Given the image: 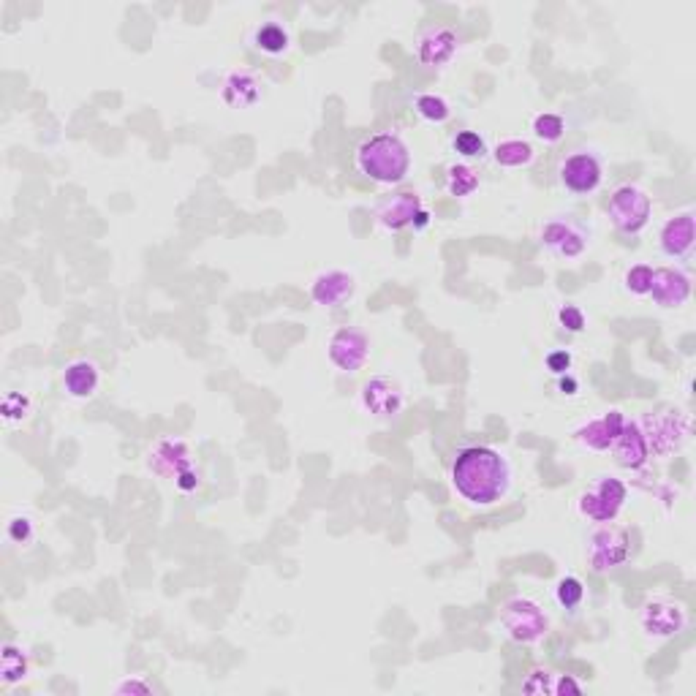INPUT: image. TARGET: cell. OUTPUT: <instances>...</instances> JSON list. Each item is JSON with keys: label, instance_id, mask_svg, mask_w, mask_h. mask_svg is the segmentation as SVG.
Here are the masks:
<instances>
[{"label": "cell", "instance_id": "60d3db41", "mask_svg": "<svg viewBox=\"0 0 696 696\" xmlns=\"http://www.w3.org/2000/svg\"><path fill=\"white\" fill-rule=\"evenodd\" d=\"M427 223H430V213H427L425 207H422V210H419V215L414 218V229H425Z\"/></svg>", "mask_w": 696, "mask_h": 696}, {"label": "cell", "instance_id": "3957f363", "mask_svg": "<svg viewBox=\"0 0 696 696\" xmlns=\"http://www.w3.org/2000/svg\"><path fill=\"white\" fill-rule=\"evenodd\" d=\"M639 430L648 441L650 455L656 457H672L675 452L683 449V444L691 435V416L680 408H669V411H658V414H648L639 419Z\"/></svg>", "mask_w": 696, "mask_h": 696}, {"label": "cell", "instance_id": "ba28073f", "mask_svg": "<svg viewBox=\"0 0 696 696\" xmlns=\"http://www.w3.org/2000/svg\"><path fill=\"white\" fill-rule=\"evenodd\" d=\"M626 495H629V490H626V484L620 482V479H615V476H599L593 482V487L580 495L577 509H580L582 517L607 525V522H612L620 514L623 503H626Z\"/></svg>", "mask_w": 696, "mask_h": 696}, {"label": "cell", "instance_id": "ab89813d", "mask_svg": "<svg viewBox=\"0 0 696 696\" xmlns=\"http://www.w3.org/2000/svg\"><path fill=\"white\" fill-rule=\"evenodd\" d=\"M558 389H561V395H569V397L577 395V389H580V381L566 373V376H561V381H558Z\"/></svg>", "mask_w": 696, "mask_h": 696}, {"label": "cell", "instance_id": "d590c367", "mask_svg": "<svg viewBox=\"0 0 696 696\" xmlns=\"http://www.w3.org/2000/svg\"><path fill=\"white\" fill-rule=\"evenodd\" d=\"M112 691H115V694H153L155 686L153 683H147V680H142V677H126V680H120Z\"/></svg>", "mask_w": 696, "mask_h": 696}, {"label": "cell", "instance_id": "74e56055", "mask_svg": "<svg viewBox=\"0 0 696 696\" xmlns=\"http://www.w3.org/2000/svg\"><path fill=\"white\" fill-rule=\"evenodd\" d=\"M552 694H582V683H577L571 675H555V686H552Z\"/></svg>", "mask_w": 696, "mask_h": 696}, {"label": "cell", "instance_id": "f35d334b", "mask_svg": "<svg viewBox=\"0 0 696 696\" xmlns=\"http://www.w3.org/2000/svg\"><path fill=\"white\" fill-rule=\"evenodd\" d=\"M174 484H177V490H180V493H194L196 487H199V474H196V468L183 471V474L174 479Z\"/></svg>", "mask_w": 696, "mask_h": 696}, {"label": "cell", "instance_id": "277c9868", "mask_svg": "<svg viewBox=\"0 0 696 696\" xmlns=\"http://www.w3.org/2000/svg\"><path fill=\"white\" fill-rule=\"evenodd\" d=\"M501 626L514 642L536 645V642H542L547 637L550 618H547V612H544L539 601L528 599V596H514V599L503 604Z\"/></svg>", "mask_w": 696, "mask_h": 696}, {"label": "cell", "instance_id": "484cf974", "mask_svg": "<svg viewBox=\"0 0 696 696\" xmlns=\"http://www.w3.org/2000/svg\"><path fill=\"white\" fill-rule=\"evenodd\" d=\"M531 131L544 145H558L566 136V120L561 115H555V112H539L533 117Z\"/></svg>", "mask_w": 696, "mask_h": 696}, {"label": "cell", "instance_id": "30bf717a", "mask_svg": "<svg viewBox=\"0 0 696 696\" xmlns=\"http://www.w3.org/2000/svg\"><path fill=\"white\" fill-rule=\"evenodd\" d=\"M327 357L340 373H357L370 359V338L357 327H340L329 338Z\"/></svg>", "mask_w": 696, "mask_h": 696}, {"label": "cell", "instance_id": "5b68a950", "mask_svg": "<svg viewBox=\"0 0 696 696\" xmlns=\"http://www.w3.org/2000/svg\"><path fill=\"white\" fill-rule=\"evenodd\" d=\"M542 248L555 259H580L582 253L588 251L590 232L588 226L577 221L574 215H555L542 226Z\"/></svg>", "mask_w": 696, "mask_h": 696}, {"label": "cell", "instance_id": "cb8c5ba5", "mask_svg": "<svg viewBox=\"0 0 696 696\" xmlns=\"http://www.w3.org/2000/svg\"><path fill=\"white\" fill-rule=\"evenodd\" d=\"M495 164L506 166V169H522L533 161V147L525 139H503L493 150Z\"/></svg>", "mask_w": 696, "mask_h": 696}, {"label": "cell", "instance_id": "5bb4252c", "mask_svg": "<svg viewBox=\"0 0 696 696\" xmlns=\"http://www.w3.org/2000/svg\"><path fill=\"white\" fill-rule=\"evenodd\" d=\"M658 245H661V253L669 256V259H691L696 245V226H694V213L686 210V213L672 215L664 229L658 234Z\"/></svg>", "mask_w": 696, "mask_h": 696}, {"label": "cell", "instance_id": "ac0fdd59", "mask_svg": "<svg viewBox=\"0 0 696 696\" xmlns=\"http://www.w3.org/2000/svg\"><path fill=\"white\" fill-rule=\"evenodd\" d=\"M403 392L397 384H392L389 378H370L368 384L362 387V406L365 411L378 419H392L403 411Z\"/></svg>", "mask_w": 696, "mask_h": 696}, {"label": "cell", "instance_id": "8d00e7d4", "mask_svg": "<svg viewBox=\"0 0 696 696\" xmlns=\"http://www.w3.org/2000/svg\"><path fill=\"white\" fill-rule=\"evenodd\" d=\"M544 362H547V370H552L555 376H566V373L571 370V362H574V359H571V354L566 351V348H561V351H552V354H547Z\"/></svg>", "mask_w": 696, "mask_h": 696}, {"label": "cell", "instance_id": "9c48e42d", "mask_svg": "<svg viewBox=\"0 0 696 696\" xmlns=\"http://www.w3.org/2000/svg\"><path fill=\"white\" fill-rule=\"evenodd\" d=\"M558 177H561V185L569 194H596L601 180H604V164H601V158L593 150H577L569 158H563Z\"/></svg>", "mask_w": 696, "mask_h": 696}, {"label": "cell", "instance_id": "7c38bea8", "mask_svg": "<svg viewBox=\"0 0 696 696\" xmlns=\"http://www.w3.org/2000/svg\"><path fill=\"white\" fill-rule=\"evenodd\" d=\"M650 300L658 308H680L691 297V275L680 267H658L653 270V283H650Z\"/></svg>", "mask_w": 696, "mask_h": 696}, {"label": "cell", "instance_id": "2e32d148", "mask_svg": "<svg viewBox=\"0 0 696 696\" xmlns=\"http://www.w3.org/2000/svg\"><path fill=\"white\" fill-rule=\"evenodd\" d=\"M357 291V281L343 270L321 272L319 278L310 286V297L319 308H343Z\"/></svg>", "mask_w": 696, "mask_h": 696}, {"label": "cell", "instance_id": "52a82bcc", "mask_svg": "<svg viewBox=\"0 0 696 696\" xmlns=\"http://www.w3.org/2000/svg\"><path fill=\"white\" fill-rule=\"evenodd\" d=\"M585 555H588V566L596 574L618 569V566L629 561L631 555L629 533L618 528V525L607 522V525H601L599 531L590 533L588 552Z\"/></svg>", "mask_w": 696, "mask_h": 696}, {"label": "cell", "instance_id": "9a60e30c", "mask_svg": "<svg viewBox=\"0 0 696 696\" xmlns=\"http://www.w3.org/2000/svg\"><path fill=\"white\" fill-rule=\"evenodd\" d=\"M460 49V39L452 28H427L416 41V60L425 68H444Z\"/></svg>", "mask_w": 696, "mask_h": 696}, {"label": "cell", "instance_id": "f1b7e54d", "mask_svg": "<svg viewBox=\"0 0 696 696\" xmlns=\"http://www.w3.org/2000/svg\"><path fill=\"white\" fill-rule=\"evenodd\" d=\"M653 270L656 267H650V264H634L623 275V289L629 291L631 297H648L650 283H653Z\"/></svg>", "mask_w": 696, "mask_h": 696}, {"label": "cell", "instance_id": "d4e9b609", "mask_svg": "<svg viewBox=\"0 0 696 696\" xmlns=\"http://www.w3.org/2000/svg\"><path fill=\"white\" fill-rule=\"evenodd\" d=\"M28 677V656L14 645H6L0 653V683L3 686H14L22 683Z\"/></svg>", "mask_w": 696, "mask_h": 696}, {"label": "cell", "instance_id": "83f0119b", "mask_svg": "<svg viewBox=\"0 0 696 696\" xmlns=\"http://www.w3.org/2000/svg\"><path fill=\"white\" fill-rule=\"evenodd\" d=\"M446 188H449V194L457 196V199H465V196H471L476 188H479V177H476V172L471 166L457 164L446 174Z\"/></svg>", "mask_w": 696, "mask_h": 696}, {"label": "cell", "instance_id": "44dd1931", "mask_svg": "<svg viewBox=\"0 0 696 696\" xmlns=\"http://www.w3.org/2000/svg\"><path fill=\"white\" fill-rule=\"evenodd\" d=\"M221 98L226 107L232 109H253L261 101L259 79L248 71H234L226 77L221 87Z\"/></svg>", "mask_w": 696, "mask_h": 696}, {"label": "cell", "instance_id": "ffe728a7", "mask_svg": "<svg viewBox=\"0 0 696 696\" xmlns=\"http://www.w3.org/2000/svg\"><path fill=\"white\" fill-rule=\"evenodd\" d=\"M422 210V202L416 194H397L378 207L376 223L384 232H400L406 226H414V218Z\"/></svg>", "mask_w": 696, "mask_h": 696}, {"label": "cell", "instance_id": "4dcf8cb0", "mask_svg": "<svg viewBox=\"0 0 696 696\" xmlns=\"http://www.w3.org/2000/svg\"><path fill=\"white\" fill-rule=\"evenodd\" d=\"M452 145H455V153L463 155V158H482L487 153V145L476 131H460Z\"/></svg>", "mask_w": 696, "mask_h": 696}, {"label": "cell", "instance_id": "8fae6325", "mask_svg": "<svg viewBox=\"0 0 696 696\" xmlns=\"http://www.w3.org/2000/svg\"><path fill=\"white\" fill-rule=\"evenodd\" d=\"M639 626L650 639H672L683 634L688 626V615L683 604L669 599L648 601L639 612Z\"/></svg>", "mask_w": 696, "mask_h": 696}, {"label": "cell", "instance_id": "e0dca14e", "mask_svg": "<svg viewBox=\"0 0 696 696\" xmlns=\"http://www.w3.org/2000/svg\"><path fill=\"white\" fill-rule=\"evenodd\" d=\"M623 425H626V416L620 411H607L604 416L590 419L577 430V444L582 449H588V452H609Z\"/></svg>", "mask_w": 696, "mask_h": 696}, {"label": "cell", "instance_id": "836d02e7", "mask_svg": "<svg viewBox=\"0 0 696 696\" xmlns=\"http://www.w3.org/2000/svg\"><path fill=\"white\" fill-rule=\"evenodd\" d=\"M6 533H9L11 542L20 544V547H25V544L33 542V536H36V528H33V522H30L28 517H14V520L9 522V528H6Z\"/></svg>", "mask_w": 696, "mask_h": 696}, {"label": "cell", "instance_id": "6da1fadb", "mask_svg": "<svg viewBox=\"0 0 696 696\" xmlns=\"http://www.w3.org/2000/svg\"><path fill=\"white\" fill-rule=\"evenodd\" d=\"M452 487L468 506L490 509L512 490V465L493 446H463L452 460Z\"/></svg>", "mask_w": 696, "mask_h": 696}, {"label": "cell", "instance_id": "603a6c76", "mask_svg": "<svg viewBox=\"0 0 696 696\" xmlns=\"http://www.w3.org/2000/svg\"><path fill=\"white\" fill-rule=\"evenodd\" d=\"M251 47L267 58H281L291 47L289 28L278 20H267L251 30Z\"/></svg>", "mask_w": 696, "mask_h": 696}, {"label": "cell", "instance_id": "1f68e13d", "mask_svg": "<svg viewBox=\"0 0 696 696\" xmlns=\"http://www.w3.org/2000/svg\"><path fill=\"white\" fill-rule=\"evenodd\" d=\"M30 411V400L20 392H9L3 400V419L6 422H22Z\"/></svg>", "mask_w": 696, "mask_h": 696}, {"label": "cell", "instance_id": "d6986e66", "mask_svg": "<svg viewBox=\"0 0 696 696\" xmlns=\"http://www.w3.org/2000/svg\"><path fill=\"white\" fill-rule=\"evenodd\" d=\"M612 455H615L618 465L629 468V471H639V468L648 465L650 449L645 435L639 430V422H629L626 419V425H623L620 435L615 438V444H612Z\"/></svg>", "mask_w": 696, "mask_h": 696}, {"label": "cell", "instance_id": "4fadbf2b", "mask_svg": "<svg viewBox=\"0 0 696 696\" xmlns=\"http://www.w3.org/2000/svg\"><path fill=\"white\" fill-rule=\"evenodd\" d=\"M147 468L164 479H177L183 471L194 468V457L180 438H161L147 455Z\"/></svg>", "mask_w": 696, "mask_h": 696}, {"label": "cell", "instance_id": "4316f807", "mask_svg": "<svg viewBox=\"0 0 696 696\" xmlns=\"http://www.w3.org/2000/svg\"><path fill=\"white\" fill-rule=\"evenodd\" d=\"M414 109L416 115L422 117V120H427V123H446V120L452 117L449 101L435 96V93H419V96L414 98Z\"/></svg>", "mask_w": 696, "mask_h": 696}, {"label": "cell", "instance_id": "7a4b0ae2", "mask_svg": "<svg viewBox=\"0 0 696 696\" xmlns=\"http://www.w3.org/2000/svg\"><path fill=\"white\" fill-rule=\"evenodd\" d=\"M354 164L359 174H365L373 183L397 185L406 180L408 169H411V150L397 131H381V134L368 136L357 147Z\"/></svg>", "mask_w": 696, "mask_h": 696}, {"label": "cell", "instance_id": "7402d4cb", "mask_svg": "<svg viewBox=\"0 0 696 696\" xmlns=\"http://www.w3.org/2000/svg\"><path fill=\"white\" fill-rule=\"evenodd\" d=\"M98 381H101V373H98L96 362L90 359H74L63 373V389L74 400H87L96 395Z\"/></svg>", "mask_w": 696, "mask_h": 696}, {"label": "cell", "instance_id": "d6a6232c", "mask_svg": "<svg viewBox=\"0 0 696 696\" xmlns=\"http://www.w3.org/2000/svg\"><path fill=\"white\" fill-rule=\"evenodd\" d=\"M552 686H555V675L547 672V669H536V672H531V677L522 683V691H525V694H552Z\"/></svg>", "mask_w": 696, "mask_h": 696}, {"label": "cell", "instance_id": "e575fe53", "mask_svg": "<svg viewBox=\"0 0 696 696\" xmlns=\"http://www.w3.org/2000/svg\"><path fill=\"white\" fill-rule=\"evenodd\" d=\"M558 321H561V327L569 329V332H582V329H585V313H582V308H577V305H563V308L558 310Z\"/></svg>", "mask_w": 696, "mask_h": 696}, {"label": "cell", "instance_id": "f546056e", "mask_svg": "<svg viewBox=\"0 0 696 696\" xmlns=\"http://www.w3.org/2000/svg\"><path fill=\"white\" fill-rule=\"evenodd\" d=\"M555 601L558 607L563 609H577L585 601V585H582L580 577H563L558 585H555Z\"/></svg>", "mask_w": 696, "mask_h": 696}, {"label": "cell", "instance_id": "8992f818", "mask_svg": "<svg viewBox=\"0 0 696 696\" xmlns=\"http://www.w3.org/2000/svg\"><path fill=\"white\" fill-rule=\"evenodd\" d=\"M650 213H653L650 196L637 185H620L609 196L607 215L618 232L639 234L650 223Z\"/></svg>", "mask_w": 696, "mask_h": 696}]
</instances>
